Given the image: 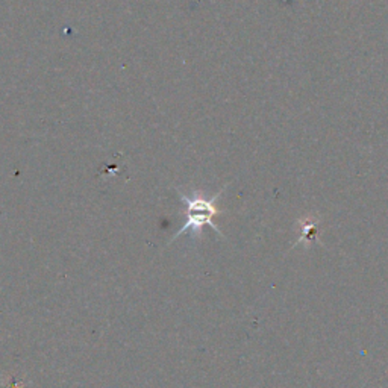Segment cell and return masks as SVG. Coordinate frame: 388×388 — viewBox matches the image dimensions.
Returning a JSON list of instances; mask_svg holds the SVG:
<instances>
[{"label": "cell", "mask_w": 388, "mask_h": 388, "mask_svg": "<svg viewBox=\"0 0 388 388\" xmlns=\"http://www.w3.org/2000/svg\"><path fill=\"white\" fill-rule=\"evenodd\" d=\"M317 226H319V219L316 217H307L299 220V228H301V237L297 238L296 244H301L303 241L311 243L316 241L317 238Z\"/></svg>", "instance_id": "cell-2"}, {"label": "cell", "mask_w": 388, "mask_h": 388, "mask_svg": "<svg viewBox=\"0 0 388 388\" xmlns=\"http://www.w3.org/2000/svg\"><path fill=\"white\" fill-rule=\"evenodd\" d=\"M228 185L229 184L223 186V188L219 193H215L214 196H206V194L200 190H193L188 194V193H184L179 188H176L179 194V199H181V202L185 206L182 211V214L185 215V223L181 228V230H177L175 237L171 238V241L176 240V238H179L185 233H191L193 237H199L200 234H202L204 226L213 228L215 233H217L220 237H223L222 230L213 222V217L220 214V210L217 208V199L222 196V193L225 191Z\"/></svg>", "instance_id": "cell-1"}]
</instances>
